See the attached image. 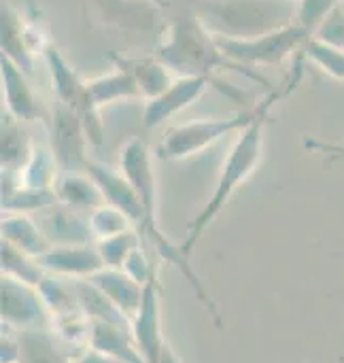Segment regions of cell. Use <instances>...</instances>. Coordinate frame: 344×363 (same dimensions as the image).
<instances>
[{
	"label": "cell",
	"instance_id": "6da1fadb",
	"mask_svg": "<svg viewBox=\"0 0 344 363\" xmlns=\"http://www.w3.org/2000/svg\"><path fill=\"white\" fill-rule=\"evenodd\" d=\"M119 170L128 177V181L134 185V189L140 196L143 202V221L136 228L140 232L143 238H147L151 242V247L157 251V255L168 262L170 266H174L185 281L189 283V287L194 289L198 302L202 304V308L209 313V317L213 319V323L221 330L223 321H221V313L217 302L211 298V294L204 289L202 281L198 279L196 270L192 268L189 259L183 255L181 247L174 245L164 230L157 223V187H155V170H153V153L147 145L145 138L140 136H132L123 143L121 151H119Z\"/></svg>",
	"mask_w": 344,
	"mask_h": 363
},
{
	"label": "cell",
	"instance_id": "7a4b0ae2",
	"mask_svg": "<svg viewBox=\"0 0 344 363\" xmlns=\"http://www.w3.org/2000/svg\"><path fill=\"white\" fill-rule=\"evenodd\" d=\"M215 36L255 38L298 21V0H185Z\"/></svg>",
	"mask_w": 344,
	"mask_h": 363
},
{
	"label": "cell",
	"instance_id": "3957f363",
	"mask_svg": "<svg viewBox=\"0 0 344 363\" xmlns=\"http://www.w3.org/2000/svg\"><path fill=\"white\" fill-rule=\"evenodd\" d=\"M300 77H302V66L296 64L292 68L287 87L283 91H274L272 96L264 98L253 108L240 111V113L230 115V117H202V119H192V121L168 128L166 134L162 136L157 149H155V155L164 162H179V160H187V157L204 153L211 145L219 143L228 134H234V132L240 134L243 130H247L255 121L268 117L270 108L281 98L292 94V89L300 83Z\"/></svg>",
	"mask_w": 344,
	"mask_h": 363
},
{
	"label": "cell",
	"instance_id": "277c9868",
	"mask_svg": "<svg viewBox=\"0 0 344 363\" xmlns=\"http://www.w3.org/2000/svg\"><path fill=\"white\" fill-rule=\"evenodd\" d=\"M155 57H160L177 77H185V74L211 77V72L215 70H236L260 83L266 81L260 74H255L251 68L232 62L217 45L215 34H211L192 11L179 17L168 28L164 43L155 51Z\"/></svg>",
	"mask_w": 344,
	"mask_h": 363
},
{
	"label": "cell",
	"instance_id": "5b68a950",
	"mask_svg": "<svg viewBox=\"0 0 344 363\" xmlns=\"http://www.w3.org/2000/svg\"><path fill=\"white\" fill-rule=\"evenodd\" d=\"M268 117L255 121L253 125H249L247 130H243L234 143V147L230 149V153L223 160L219 179H217V187L211 194V198L206 200V204L202 206V211L189 221L187 228V236L183 238V242L179 245L183 255L189 259L196 245L200 242V238L204 236V232L209 230V225L217 219V215L226 208L228 200L236 194V189L247 183V179L255 172L260 160H262V151H264V123Z\"/></svg>",
	"mask_w": 344,
	"mask_h": 363
},
{
	"label": "cell",
	"instance_id": "8992f818",
	"mask_svg": "<svg viewBox=\"0 0 344 363\" xmlns=\"http://www.w3.org/2000/svg\"><path fill=\"white\" fill-rule=\"evenodd\" d=\"M215 38L221 51L232 62L251 68V66L277 64L302 51L304 45L313 38V32L296 21L283 30L262 34L255 38H226V36H215Z\"/></svg>",
	"mask_w": 344,
	"mask_h": 363
},
{
	"label": "cell",
	"instance_id": "52a82bcc",
	"mask_svg": "<svg viewBox=\"0 0 344 363\" xmlns=\"http://www.w3.org/2000/svg\"><path fill=\"white\" fill-rule=\"evenodd\" d=\"M0 319L2 328L15 332L49 330L51 317L38 287L26 285L2 274L0 281Z\"/></svg>",
	"mask_w": 344,
	"mask_h": 363
},
{
	"label": "cell",
	"instance_id": "ba28073f",
	"mask_svg": "<svg viewBox=\"0 0 344 363\" xmlns=\"http://www.w3.org/2000/svg\"><path fill=\"white\" fill-rule=\"evenodd\" d=\"M51 147L60 160L62 170H81L87 166L89 157L85 155L87 132L81 119V113L64 102L53 104V128H51Z\"/></svg>",
	"mask_w": 344,
	"mask_h": 363
},
{
	"label": "cell",
	"instance_id": "9c48e42d",
	"mask_svg": "<svg viewBox=\"0 0 344 363\" xmlns=\"http://www.w3.org/2000/svg\"><path fill=\"white\" fill-rule=\"evenodd\" d=\"M2 55L11 57L23 72L34 70V53L38 51L45 55V51L51 47L47 43L45 30L36 28L34 23L21 19L17 11L2 4Z\"/></svg>",
	"mask_w": 344,
	"mask_h": 363
},
{
	"label": "cell",
	"instance_id": "30bf717a",
	"mask_svg": "<svg viewBox=\"0 0 344 363\" xmlns=\"http://www.w3.org/2000/svg\"><path fill=\"white\" fill-rule=\"evenodd\" d=\"M211 85V77H202V74H185V77H177L174 83L160 94L157 98L149 100L145 106V115H143V123L147 130H153L157 125H162L164 121L172 119L177 113L185 111L189 104L198 102L206 89Z\"/></svg>",
	"mask_w": 344,
	"mask_h": 363
},
{
	"label": "cell",
	"instance_id": "8fae6325",
	"mask_svg": "<svg viewBox=\"0 0 344 363\" xmlns=\"http://www.w3.org/2000/svg\"><path fill=\"white\" fill-rule=\"evenodd\" d=\"M160 281L157 277L145 285V296L136 317L132 319L134 340L145 363H160L164 347L168 345L162 334V306H160Z\"/></svg>",
	"mask_w": 344,
	"mask_h": 363
},
{
	"label": "cell",
	"instance_id": "7c38bea8",
	"mask_svg": "<svg viewBox=\"0 0 344 363\" xmlns=\"http://www.w3.org/2000/svg\"><path fill=\"white\" fill-rule=\"evenodd\" d=\"M47 274L64 279H91L96 272L104 270V262L96 245H53L47 253L38 257Z\"/></svg>",
	"mask_w": 344,
	"mask_h": 363
},
{
	"label": "cell",
	"instance_id": "4fadbf2b",
	"mask_svg": "<svg viewBox=\"0 0 344 363\" xmlns=\"http://www.w3.org/2000/svg\"><path fill=\"white\" fill-rule=\"evenodd\" d=\"M0 74H2V98L4 108L17 121L40 119V106L30 89L28 72H23L11 57L0 53Z\"/></svg>",
	"mask_w": 344,
	"mask_h": 363
},
{
	"label": "cell",
	"instance_id": "5bb4252c",
	"mask_svg": "<svg viewBox=\"0 0 344 363\" xmlns=\"http://www.w3.org/2000/svg\"><path fill=\"white\" fill-rule=\"evenodd\" d=\"M109 23L132 32H157L160 11L153 0H91Z\"/></svg>",
	"mask_w": 344,
	"mask_h": 363
},
{
	"label": "cell",
	"instance_id": "9a60e30c",
	"mask_svg": "<svg viewBox=\"0 0 344 363\" xmlns=\"http://www.w3.org/2000/svg\"><path fill=\"white\" fill-rule=\"evenodd\" d=\"M109 57H113L115 66H121L123 70H128L134 77V81L140 89V98H147V102L157 98L160 94H164L177 79V74L160 57H136L134 60V57H121L117 53H113Z\"/></svg>",
	"mask_w": 344,
	"mask_h": 363
},
{
	"label": "cell",
	"instance_id": "2e32d148",
	"mask_svg": "<svg viewBox=\"0 0 344 363\" xmlns=\"http://www.w3.org/2000/svg\"><path fill=\"white\" fill-rule=\"evenodd\" d=\"M89 347L106 355H113L123 363H145L138 351V345L134 340L132 323L91 321Z\"/></svg>",
	"mask_w": 344,
	"mask_h": 363
},
{
	"label": "cell",
	"instance_id": "e0dca14e",
	"mask_svg": "<svg viewBox=\"0 0 344 363\" xmlns=\"http://www.w3.org/2000/svg\"><path fill=\"white\" fill-rule=\"evenodd\" d=\"M89 281L130 319L136 317L145 296V285L134 281L123 268H104L96 272Z\"/></svg>",
	"mask_w": 344,
	"mask_h": 363
},
{
	"label": "cell",
	"instance_id": "ac0fdd59",
	"mask_svg": "<svg viewBox=\"0 0 344 363\" xmlns=\"http://www.w3.org/2000/svg\"><path fill=\"white\" fill-rule=\"evenodd\" d=\"M62 166L60 160L51 147V143H32V151L28 162L19 172H15V179L21 187H32V189H51L55 187L60 179Z\"/></svg>",
	"mask_w": 344,
	"mask_h": 363
},
{
	"label": "cell",
	"instance_id": "d6986e66",
	"mask_svg": "<svg viewBox=\"0 0 344 363\" xmlns=\"http://www.w3.org/2000/svg\"><path fill=\"white\" fill-rule=\"evenodd\" d=\"M0 230L2 240L11 242L13 247L21 249L32 257H40L53 247L49 236L38 228V223L28 213H2Z\"/></svg>",
	"mask_w": 344,
	"mask_h": 363
},
{
	"label": "cell",
	"instance_id": "ffe728a7",
	"mask_svg": "<svg viewBox=\"0 0 344 363\" xmlns=\"http://www.w3.org/2000/svg\"><path fill=\"white\" fill-rule=\"evenodd\" d=\"M55 194L62 206L77 211H94L96 206L104 204V196L98 183L89 172L81 170H62L55 183Z\"/></svg>",
	"mask_w": 344,
	"mask_h": 363
},
{
	"label": "cell",
	"instance_id": "44dd1931",
	"mask_svg": "<svg viewBox=\"0 0 344 363\" xmlns=\"http://www.w3.org/2000/svg\"><path fill=\"white\" fill-rule=\"evenodd\" d=\"M21 342V363H72L77 353L68 349L51 330L17 332Z\"/></svg>",
	"mask_w": 344,
	"mask_h": 363
},
{
	"label": "cell",
	"instance_id": "7402d4cb",
	"mask_svg": "<svg viewBox=\"0 0 344 363\" xmlns=\"http://www.w3.org/2000/svg\"><path fill=\"white\" fill-rule=\"evenodd\" d=\"M45 62L51 74V85L55 91V100L74 106L81 111L83 98H85V83L79 79V74L70 68V64L62 57V53L53 47L45 51Z\"/></svg>",
	"mask_w": 344,
	"mask_h": 363
},
{
	"label": "cell",
	"instance_id": "603a6c76",
	"mask_svg": "<svg viewBox=\"0 0 344 363\" xmlns=\"http://www.w3.org/2000/svg\"><path fill=\"white\" fill-rule=\"evenodd\" d=\"M49 240L51 245H85L94 240L89 217L77 208L62 206L49 217Z\"/></svg>",
	"mask_w": 344,
	"mask_h": 363
},
{
	"label": "cell",
	"instance_id": "cb8c5ba5",
	"mask_svg": "<svg viewBox=\"0 0 344 363\" xmlns=\"http://www.w3.org/2000/svg\"><path fill=\"white\" fill-rule=\"evenodd\" d=\"M60 204L55 187L51 189H32L21 187L17 179L11 181L9 191H2V213H36Z\"/></svg>",
	"mask_w": 344,
	"mask_h": 363
},
{
	"label": "cell",
	"instance_id": "d4e9b609",
	"mask_svg": "<svg viewBox=\"0 0 344 363\" xmlns=\"http://www.w3.org/2000/svg\"><path fill=\"white\" fill-rule=\"evenodd\" d=\"M0 249H2L0 251V266H2V274L4 277H11L15 281L32 285V287H38L43 283L47 272L40 266L38 257H32V255L23 253L21 249L13 247L6 240L0 242Z\"/></svg>",
	"mask_w": 344,
	"mask_h": 363
},
{
	"label": "cell",
	"instance_id": "484cf974",
	"mask_svg": "<svg viewBox=\"0 0 344 363\" xmlns=\"http://www.w3.org/2000/svg\"><path fill=\"white\" fill-rule=\"evenodd\" d=\"M32 138L17 125V119L11 117L9 125L2 119V149H0V162L2 170L9 172H19L23 164L30 157L32 151Z\"/></svg>",
	"mask_w": 344,
	"mask_h": 363
},
{
	"label": "cell",
	"instance_id": "4316f807",
	"mask_svg": "<svg viewBox=\"0 0 344 363\" xmlns=\"http://www.w3.org/2000/svg\"><path fill=\"white\" fill-rule=\"evenodd\" d=\"M94 245H96V249H98V253H100L106 268H123L128 257L132 255V251L143 245V236L134 228V230L121 232L117 236L96 240Z\"/></svg>",
	"mask_w": 344,
	"mask_h": 363
},
{
	"label": "cell",
	"instance_id": "83f0119b",
	"mask_svg": "<svg viewBox=\"0 0 344 363\" xmlns=\"http://www.w3.org/2000/svg\"><path fill=\"white\" fill-rule=\"evenodd\" d=\"M89 217V228H91V236H94V242L96 240H102V238H109V236H117L121 232H128V230H134V223L130 221V217L119 211L117 206L104 202L100 206H96L94 211L87 213Z\"/></svg>",
	"mask_w": 344,
	"mask_h": 363
},
{
	"label": "cell",
	"instance_id": "f1b7e54d",
	"mask_svg": "<svg viewBox=\"0 0 344 363\" xmlns=\"http://www.w3.org/2000/svg\"><path fill=\"white\" fill-rule=\"evenodd\" d=\"M302 55L309 57L311 62H315L332 79L344 81V49L334 47V45H328V43H323V40L313 36L304 45Z\"/></svg>",
	"mask_w": 344,
	"mask_h": 363
},
{
	"label": "cell",
	"instance_id": "f546056e",
	"mask_svg": "<svg viewBox=\"0 0 344 363\" xmlns=\"http://www.w3.org/2000/svg\"><path fill=\"white\" fill-rule=\"evenodd\" d=\"M340 4V0H298V23L315 34L321 21Z\"/></svg>",
	"mask_w": 344,
	"mask_h": 363
},
{
	"label": "cell",
	"instance_id": "4dcf8cb0",
	"mask_svg": "<svg viewBox=\"0 0 344 363\" xmlns=\"http://www.w3.org/2000/svg\"><path fill=\"white\" fill-rule=\"evenodd\" d=\"M313 36L328 43V45L344 49V11L340 9V4L321 21V26L315 30Z\"/></svg>",
	"mask_w": 344,
	"mask_h": 363
},
{
	"label": "cell",
	"instance_id": "1f68e13d",
	"mask_svg": "<svg viewBox=\"0 0 344 363\" xmlns=\"http://www.w3.org/2000/svg\"><path fill=\"white\" fill-rule=\"evenodd\" d=\"M123 270H126L134 281H138L140 285H147L149 281H153V279L157 277V268H155V266L151 264V259L147 257L143 245H140L138 249L132 251V255L128 257Z\"/></svg>",
	"mask_w": 344,
	"mask_h": 363
},
{
	"label": "cell",
	"instance_id": "d6a6232c",
	"mask_svg": "<svg viewBox=\"0 0 344 363\" xmlns=\"http://www.w3.org/2000/svg\"><path fill=\"white\" fill-rule=\"evenodd\" d=\"M0 363H21V342H19V334L15 330L2 328Z\"/></svg>",
	"mask_w": 344,
	"mask_h": 363
},
{
	"label": "cell",
	"instance_id": "836d02e7",
	"mask_svg": "<svg viewBox=\"0 0 344 363\" xmlns=\"http://www.w3.org/2000/svg\"><path fill=\"white\" fill-rule=\"evenodd\" d=\"M72 363H123V362H119L117 357L106 355V353H102V351H98V349L87 347V349H83V351H79V353L74 355V362Z\"/></svg>",
	"mask_w": 344,
	"mask_h": 363
},
{
	"label": "cell",
	"instance_id": "e575fe53",
	"mask_svg": "<svg viewBox=\"0 0 344 363\" xmlns=\"http://www.w3.org/2000/svg\"><path fill=\"white\" fill-rule=\"evenodd\" d=\"M304 145L311 149V151H323V153H334V155H340L344 157V147L343 145H336V143H323V140H313V138H306Z\"/></svg>",
	"mask_w": 344,
	"mask_h": 363
},
{
	"label": "cell",
	"instance_id": "d590c367",
	"mask_svg": "<svg viewBox=\"0 0 344 363\" xmlns=\"http://www.w3.org/2000/svg\"><path fill=\"white\" fill-rule=\"evenodd\" d=\"M160 363H183L181 362V357L172 351V347L170 345H166L164 347V353H162V359H160Z\"/></svg>",
	"mask_w": 344,
	"mask_h": 363
},
{
	"label": "cell",
	"instance_id": "8d00e7d4",
	"mask_svg": "<svg viewBox=\"0 0 344 363\" xmlns=\"http://www.w3.org/2000/svg\"><path fill=\"white\" fill-rule=\"evenodd\" d=\"M340 9H343V11H344V0H343V2H340Z\"/></svg>",
	"mask_w": 344,
	"mask_h": 363
},
{
	"label": "cell",
	"instance_id": "74e56055",
	"mask_svg": "<svg viewBox=\"0 0 344 363\" xmlns=\"http://www.w3.org/2000/svg\"><path fill=\"white\" fill-rule=\"evenodd\" d=\"M340 2H343V0H340Z\"/></svg>",
	"mask_w": 344,
	"mask_h": 363
},
{
	"label": "cell",
	"instance_id": "f35d334b",
	"mask_svg": "<svg viewBox=\"0 0 344 363\" xmlns=\"http://www.w3.org/2000/svg\"><path fill=\"white\" fill-rule=\"evenodd\" d=\"M343 147H344V145H343Z\"/></svg>",
	"mask_w": 344,
	"mask_h": 363
}]
</instances>
